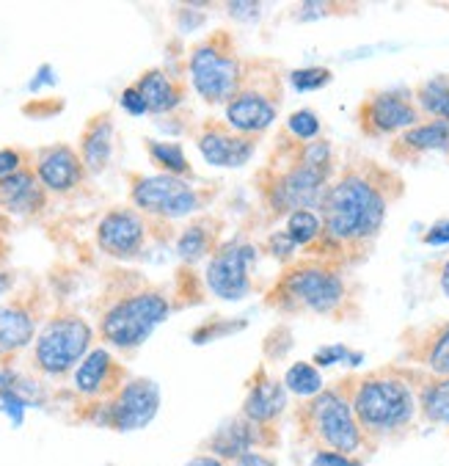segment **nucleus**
<instances>
[{"mask_svg":"<svg viewBox=\"0 0 449 466\" xmlns=\"http://www.w3.org/2000/svg\"><path fill=\"white\" fill-rule=\"evenodd\" d=\"M284 390L301 400H312L317 398L325 387H323V376L320 370L312 361H293L284 372Z\"/></svg>","mask_w":449,"mask_h":466,"instance_id":"nucleus-28","label":"nucleus"},{"mask_svg":"<svg viewBox=\"0 0 449 466\" xmlns=\"http://www.w3.org/2000/svg\"><path fill=\"white\" fill-rule=\"evenodd\" d=\"M336 171H323L309 163H304L295 155V147L287 157V166L279 171H267L264 182V202L274 213L290 216L295 210H314L320 213L323 199L331 188Z\"/></svg>","mask_w":449,"mask_h":466,"instance_id":"nucleus-7","label":"nucleus"},{"mask_svg":"<svg viewBox=\"0 0 449 466\" xmlns=\"http://www.w3.org/2000/svg\"><path fill=\"white\" fill-rule=\"evenodd\" d=\"M355 122L364 138H389L400 136L419 122H424L411 88H378L358 103Z\"/></svg>","mask_w":449,"mask_h":466,"instance_id":"nucleus-10","label":"nucleus"},{"mask_svg":"<svg viewBox=\"0 0 449 466\" xmlns=\"http://www.w3.org/2000/svg\"><path fill=\"white\" fill-rule=\"evenodd\" d=\"M350 350L344 348V345H323L317 353H314V359H312V364L314 367H334V364H339V361H350Z\"/></svg>","mask_w":449,"mask_h":466,"instance_id":"nucleus-36","label":"nucleus"},{"mask_svg":"<svg viewBox=\"0 0 449 466\" xmlns=\"http://www.w3.org/2000/svg\"><path fill=\"white\" fill-rule=\"evenodd\" d=\"M267 251H271V257L282 259V262H290L293 254L298 251V246L290 240L287 232H274L271 238H267Z\"/></svg>","mask_w":449,"mask_h":466,"instance_id":"nucleus-35","label":"nucleus"},{"mask_svg":"<svg viewBox=\"0 0 449 466\" xmlns=\"http://www.w3.org/2000/svg\"><path fill=\"white\" fill-rule=\"evenodd\" d=\"M234 466H279V461L274 455H267L264 450H251V452L240 455L234 461Z\"/></svg>","mask_w":449,"mask_h":466,"instance_id":"nucleus-41","label":"nucleus"},{"mask_svg":"<svg viewBox=\"0 0 449 466\" xmlns=\"http://www.w3.org/2000/svg\"><path fill=\"white\" fill-rule=\"evenodd\" d=\"M149 232V218L130 208H111L97 224V246L114 259H130L141 254Z\"/></svg>","mask_w":449,"mask_h":466,"instance_id":"nucleus-14","label":"nucleus"},{"mask_svg":"<svg viewBox=\"0 0 449 466\" xmlns=\"http://www.w3.org/2000/svg\"><path fill=\"white\" fill-rule=\"evenodd\" d=\"M226 9L234 20H243V23H254L262 15V6L254 4V0H237V4H229Z\"/></svg>","mask_w":449,"mask_h":466,"instance_id":"nucleus-39","label":"nucleus"},{"mask_svg":"<svg viewBox=\"0 0 449 466\" xmlns=\"http://www.w3.org/2000/svg\"><path fill=\"white\" fill-rule=\"evenodd\" d=\"M287 390L279 379H274L267 370H259L248 392H245V400H243V417L248 422H254L256 428H264V431H274V425L282 420L284 409H287Z\"/></svg>","mask_w":449,"mask_h":466,"instance_id":"nucleus-18","label":"nucleus"},{"mask_svg":"<svg viewBox=\"0 0 449 466\" xmlns=\"http://www.w3.org/2000/svg\"><path fill=\"white\" fill-rule=\"evenodd\" d=\"M135 88L141 91V97L146 103V111L155 116L174 114L179 106L185 103V86L174 80L165 69H146L135 80Z\"/></svg>","mask_w":449,"mask_h":466,"instance_id":"nucleus-25","label":"nucleus"},{"mask_svg":"<svg viewBox=\"0 0 449 466\" xmlns=\"http://www.w3.org/2000/svg\"><path fill=\"white\" fill-rule=\"evenodd\" d=\"M0 409H4V414H6L15 425H23L28 400H25L23 395H17L15 390H6V392H0Z\"/></svg>","mask_w":449,"mask_h":466,"instance_id":"nucleus-33","label":"nucleus"},{"mask_svg":"<svg viewBox=\"0 0 449 466\" xmlns=\"http://www.w3.org/2000/svg\"><path fill=\"white\" fill-rule=\"evenodd\" d=\"M127 381L130 379L125 367L105 348H92L88 356L75 367V392L92 403L111 400Z\"/></svg>","mask_w":449,"mask_h":466,"instance_id":"nucleus-15","label":"nucleus"},{"mask_svg":"<svg viewBox=\"0 0 449 466\" xmlns=\"http://www.w3.org/2000/svg\"><path fill=\"white\" fill-rule=\"evenodd\" d=\"M262 433H274L256 428L254 422H248L243 414L240 417H229L221 422V428L210 436V455L221 458V461H237L240 455L251 452V450H262L267 447V441L262 439Z\"/></svg>","mask_w":449,"mask_h":466,"instance_id":"nucleus-23","label":"nucleus"},{"mask_svg":"<svg viewBox=\"0 0 449 466\" xmlns=\"http://www.w3.org/2000/svg\"><path fill=\"white\" fill-rule=\"evenodd\" d=\"M45 83H50V86L55 83V72H53L50 66H42V69H39V75H36L34 83H31V91H36V88L45 86Z\"/></svg>","mask_w":449,"mask_h":466,"instance_id":"nucleus-43","label":"nucleus"},{"mask_svg":"<svg viewBox=\"0 0 449 466\" xmlns=\"http://www.w3.org/2000/svg\"><path fill=\"white\" fill-rule=\"evenodd\" d=\"M34 171H36V177L45 185L47 194H69L77 188V185H83V179L88 174L80 155L66 144L45 147L36 155Z\"/></svg>","mask_w":449,"mask_h":466,"instance_id":"nucleus-17","label":"nucleus"},{"mask_svg":"<svg viewBox=\"0 0 449 466\" xmlns=\"http://www.w3.org/2000/svg\"><path fill=\"white\" fill-rule=\"evenodd\" d=\"M287 133L295 144H309V141H317L320 133H323V122L314 111L309 108H301L295 111L290 119H287Z\"/></svg>","mask_w":449,"mask_h":466,"instance_id":"nucleus-31","label":"nucleus"},{"mask_svg":"<svg viewBox=\"0 0 449 466\" xmlns=\"http://www.w3.org/2000/svg\"><path fill=\"white\" fill-rule=\"evenodd\" d=\"M39 304L28 296H20L0 307V356H12L28 348L36 337Z\"/></svg>","mask_w":449,"mask_h":466,"instance_id":"nucleus-21","label":"nucleus"},{"mask_svg":"<svg viewBox=\"0 0 449 466\" xmlns=\"http://www.w3.org/2000/svg\"><path fill=\"white\" fill-rule=\"evenodd\" d=\"M279 88L243 80L240 91L226 103V127L245 138L262 136L264 130H271L279 116Z\"/></svg>","mask_w":449,"mask_h":466,"instance_id":"nucleus-13","label":"nucleus"},{"mask_svg":"<svg viewBox=\"0 0 449 466\" xmlns=\"http://www.w3.org/2000/svg\"><path fill=\"white\" fill-rule=\"evenodd\" d=\"M256 262V248L251 243H224L213 251L205 282L207 290L221 301H243L251 293L248 268Z\"/></svg>","mask_w":449,"mask_h":466,"instance_id":"nucleus-12","label":"nucleus"},{"mask_svg":"<svg viewBox=\"0 0 449 466\" xmlns=\"http://www.w3.org/2000/svg\"><path fill=\"white\" fill-rule=\"evenodd\" d=\"M284 232L290 235V240L298 248H306L309 251L323 238V218L314 210H295V213L287 216Z\"/></svg>","mask_w":449,"mask_h":466,"instance_id":"nucleus-30","label":"nucleus"},{"mask_svg":"<svg viewBox=\"0 0 449 466\" xmlns=\"http://www.w3.org/2000/svg\"><path fill=\"white\" fill-rule=\"evenodd\" d=\"M218 229L221 224L213 218H199L191 227H185L176 238V257L183 262H199L207 254L215 251V240H218Z\"/></svg>","mask_w":449,"mask_h":466,"instance_id":"nucleus-27","label":"nucleus"},{"mask_svg":"<svg viewBox=\"0 0 449 466\" xmlns=\"http://www.w3.org/2000/svg\"><path fill=\"white\" fill-rule=\"evenodd\" d=\"M130 202L149 221L168 224V221H179V218L199 213L205 199L183 177L152 174V177H133Z\"/></svg>","mask_w":449,"mask_h":466,"instance_id":"nucleus-9","label":"nucleus"},{"mask_svg":"<svg viewBox=\"0 0 449 466\" xmlns=\"http://www.w3.org/2000/svg\"><path fill=\"white\" fill-rule=\"evenodd\" d=\"M185 466H226V461H221V458H215V455H196V458H191Z\"/></svg>","mask_w":449,"mask_h":466,"instance_id":"nucleus-44","label":"nucleus"},{"mask_svg":"<svg viewBox=\"0 0 449 466\" xmlns=\"http://www.w3.org/2000/svg\"><path fill=\"white\" fill-rule=\"evenodd\" d=\"M435 282H438L441 293L449 299V257H446V259H441V262L435 265Z\"/></svg>","mask_w":449,"mask_h":466,"instance_id":"nucleus-42","label":"nucleus"},{"mask_svg":"<svg viewBox=\"0 0 449 466\" xmlns=\"http://www.w3.org/2000/svg\"><path fill=\"white\" fill-rule=\"evenodd\" d=\"M422 243H424V246H449V218L435 221V224L424 232Z\"/></svg>","mask_w":449,"mask_h":466,"instance_id":"nucleus-40","label":"nucleus"},{"mask_svg":"<svg viewBox=\"0 0 449 466\" xmlns=\"http://www.w3.org/2000/svg\"><path fill=\"white\" fill-rule=\"evenodd\" d=\"M427 152H446L449 155V122L424 119L416 127L400 133L389 147V155L397 163H416Z\"/></svg>","mask_w":449,"mask_h":466,"instance_id":"nucleus-22","label":"nucleus"},{"mask_svg":"<svg viewBox=\"0 0 449 466\" xmlns=\"http://www.w3.org/2000/svg\"><path fill=\"white\" fill-rule=\"evenodd\" d=\"M95 331L75 312H55L34 342V364L50 379L66 376L92 350Z\"/></svg>","mask_w":449,"mask_h":466,"instance_id":"nucleus-8","label":"nucleus"},{"mask_svg":"<svg viewBox=\"0 0 449 466\" xmlns=\"http://www.w3.org/2000/svg\"><path fill=\"white\" fill-rule=\"evenodd\" d=\"M103 411L97 425L114 428L119 433L146 428L160 411V387L152 379H130L111 400L97 403Z\"/></svg>","mask_w":449,"mask_h":466,"instance_id":"nucleus-11","label":"nucleus"},{"mask_svg":"<svg viewBox=\"0 0 449 466\" xmlns=\"http://www.w3.org/2000/svg\"><path fill=\"white\" fill-rule=\"evenodd\" d=\"M12 288H15V276L6 273V270H0V299H4Z\"/></svg>","mask_w":449,"mask_h":466,"instance_id":"nucleus-45","label":"nucleus"},{"mask_svg":"<svg viewBox=\"0 0 449 466\" xmlns=\"http://www.w3.org/2000/svg\"><path fill=\"white\" fill-rule=\"evenodd\" d=\"M188 72L196 95L207 106H226L245 80V66L226 31H215L194 45L188 56Z\"/></svg>","mask_w":449,"mask_h":466,"instance_id":"nucleus-6","label":"nucleus"},{"mask_svg":"<svg viewBox=\"0 0 449 466\" xmlns=\"http://www.w3.org/2000/svg\"><path fill=\"white\" fill-rule=\"evenodd\" d=\"M77 155L88 174H103L108 168L111 155H114V116L108 111L85 122Z\"/></svg>","mask_w":449,"mask_h":466,"instance_id":"nucleus-24","label":"nucleus"},{"mask_svg":"<svg viewBox=\"0 0 449 466\" xmlns=\"http://www.w3.org/2000/svg\"><path fill=\"white\" fill-rule=\"evenodd\" d=\"M119 103H122V108H125L127 114H133V116H144V114H149V111H146V103H144V97H141V91L135 88V83H133V86H127V88L122 91Z\"/></svg>","mask_w":449,"mask_h":466,"instance_id":"nucleus-38","label":"nucleus"},{"mask_svg":"<svg viewBox=\"0 0 449 466\" xmlns=\"http://www.w3.org/2000/svg\"><path fill=\"white\" fill-rule=\"evenodd\" d=\"M435 119L449 122V88H446V97H444V103H441V108H438V116H435Z\"/></svg>","mask_w":449,"mask_h":466,"instance_id":"nucleus-46","label":"nucleus"},{"mask_svg":"<svg viewBox=\"0 0 449 466\" xmlns=\"http://www.w3.org/2000/svg\"><path fill=\"white\" fill-rule=\"evenodd\" d=\"M168 315V296L135 276V282H122L105 296L100 309V337L119 350H133L141 348Z\"/></svg>","mask_w":449,"mask_h":466,"instance_id":"nucleus-4","label":"nucleus"},{"mask_svg":"<svg viewBox=\"0 0 449 466\" xmlns=\"http://www.w3.org/2000/svg\"><path fill=\"white\" fill-rule=\"evenodd\" d=\"M0 216H4V213H0Z\"/></svg>","mask_w":449,"mask_h":466,"instance_id":"nucleus-47","label":"nucleus"},{"mask_svg":"<svg viewBox=\"0 0 449 466\" xmlns=\"http://www.w3.org/2000/svg\"><path fill=\"white\" fill-rule=\"evenodd\" d=\"M419 376L422 372L416 367H378L344 379L353 414L375 447L384 439H397L416 425Z\"/></svg>","mask_w":449,"mask_h":466,"instance_id":"nucleus-2","label":"nucleus"},{"mask_svg":"<svg viewBox=\"0 0 449 466\" xmlns=\"http://www.w3.org/2000/svg\"><path fill=\"white\" fill-rule=\"evenodd\" d=\"M405 194V179L373 157H353L336 171L323 199V238L309 248V257L336 262L342 268L367 259L392 205Z\"/></svg>","mask_w":449,"mask_h":466,"instance_id":"nucleus-1","label":"nucleus"},{"mask_svg":"<svg viewBox=\"0 0 449 466\" xmlns=\"http://www.w3.org/2000/svg\"><path fill=\"white\" fill-rule=\"evenodd\" d=\"M20 168H25V155L20 149H0V179H6L12 174H17Z\"/></svg>","mask_w":449,"mask_h":466,"instance_id":"nucleus-37","label":"nucleus"},{"mask_svg":"<svg viewBox=\"0 0 449 466\" xmlns=\"http://www.w3.org/2000/svg\"><path fill=\"white\" fill-rule=\"evenodd\" d=\"M271 304L287 312H312L323 318H350L358 312L344 268L317 257H301L287 265Z\"/></svg>","mask_w":449,"mask_h":466,"instance_id":"nucleus-3","label":"nucleus"},{"mask_svg":"<svg viewBox=\"0 0 449 466\" xmlns=\"http://www.w3.org/2000/svg\"><path fill=\"white\" fill-rule=\"evenodd\" d=\"M298 428L301 436L314 444V450H334L353 458H364L375 450L353 414L344 381L323 390L312 400H304L298 409Z\"/></svg>","mask_w":449,"mask_h":466,"instance_id":"nucleus-5","label":"nucleus"},{"mask_svg":"<svg viewBox=\"0 0 449 466\" xmlns=\"http://www.w3.org/2000/svg\"><path fill=\"white\" fill-rule=\"evenodd\" d=\"M196 147L202 152V157L215 166V168H240L251 160L256 138H245L234 130H229L226 125L218 122H207L205 130L196 138Z\"/></svg>","mask_w":449,"mask_h":466,"instance_id":"nucleus-19","label":"nucleus"},{"mask_svg":"<svg viewBox=\"0 0 449 466\" xmlns=\"http://www.w3.org/2000/svg\"><path fill=\"white\" fill-rule=\"evenodd\" d=\"M334 80V72L328 66H304V69H293L290 72V86L301 95L306 91H320Z\"/></svg>","mask_w":449,"mask_h":466,"instance_id":"nucleus-32","label":"nucleus"},{"mask_svg":"<svg viewBox=\"0 0 449 466\" xmlns=\"http://www.w3.org/2000/svg\"><path fill=\"white\" fill-rule=\"evenodd\" d=\"M45 205H47V191L31 166L0 179V210L4 213L17 218H31L39 216Z\"/></svg>","mask_w":449,"mask_h":466,"instance_id":"nucleus-20","label":"nucleus"},{"mask_svg":"<svg viewBox=\"0 0 449 466\" xmlns=\"http://www.w3.org/2000/svg\"><path fill=\"white\" fill-rule=\"evenodd\" d=\"M403 359L435 379L449 376V320L430 323L424 329H408L403 334Z\"/></svg>","mask_w":449,"mask_h":466,"instance_id":"nucleus-16","label":"nucleus"},{"mask_svg":"<svg viewBox=\"0 0 449 466\" xmlns=\"http://www.w3.org/2000/svg\"><path fill=\"white\" fill-rule=\"evenodd\" d=\"M309 466H364V458H353V455L334 452V450H314Z\"/></svg>","mask_w":449,"mask_h":466,"instance_id":"nucleus-34","label":"nucleus"},{"mask_svg":"<svg viewBox=\"0 0 449 466\" xmlns=\"http://www.w3.org/2000/svg\"><path fill=\"white\" fill-rule=\"evenodd\" d=\"M146 152L152 157L155 166L163 168V174H171V177H191V160L185 155V149L174 144V141H146Z\"/></svg>","mask_w":449,"mask_h":466,"instance_id":"nucleus-29","label":"nucleus"},{"mask_svg":"<svg viewBox=\"0 0 449 466\" xmlns=\"http://www.w3.org/2000/svg\"><path fill=\"white\" fill-rule=\"evenodd\" d=\"M416 398H419V420H424L427 425H449V376L435 379L422 372Z\"/></svg>","mask_w":449,"mask_h":466,"instance_id":"nucleus-26","label":"nucleus"}]
</instances>
